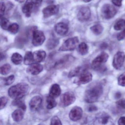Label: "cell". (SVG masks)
Here are the masks:
<instances>
[{"label": "cell", "instance_id": "cell-29", "mask_svg": "<svg viewBox=\"0 0 125 125\" xmlns=\"http://www.w3.org/2000/svg\"><path fill=\"white\" fill-rule=\"evenodd\" d=\"M12 105L16 106L22 110L23 111H25L26 110V106L25 104L21 99H14L12 103Z\"/></svg>", "mask_w": 125, "mask_h": 125}, {"label": "cell", "instance_id": "cell-19", "mask_svg": "<svg viewBox=\"0 0 125 125\" xmlns=\"http://www.w3.org/2000/svg\"><path fill=\"white\" fill-rule=\"evenodd\" d=\"M61 92L60 85L57 84H54L50 88L49 95L54 98H57L60 95Z\"/></svg>", "mask_w": 125, "mask_h": 125}, {"label": "cell", "instance_id": "cell-26", "mask_svg": "<svg viewBox=\"0 0 125 125\" xmlns=\"http://www.w3.org/2000/svg\"><path fill=\"white\" fill-rule=\"evenodd\" d=\"M78 51L81 55H84L87 54L88 52V46L84 42L81 43L79 45Z\"/></svg>", "mask_w": 125, "mask_h": 125}, {"label": "cell", "instance_id": "cell-45", "mask_svg": "<svg viewBox=\"0 0 125 125\" xmlns=\"http://www.w3.org/2000/svg\"><path fill=\"white\" fill-rule=\"evenodd\" d=\"M15 0L20 3H23L25 0Z\"/></svg>", "mask_w": 125, "mask_h": 125}, {"label": "cell", "instance_id": "cell-11", "mask_svg": "<svg viewBox=\"0 0 125 125\" xmlns=\"http://www.w3.org/2000/svg\"><path fill=\"white\" fill-rule=\"evenodd\" d=\"M59 7L56 5H51L46 7L43 9V13L44 17L49 18L53 15H55L58 13Z\"/></svg>", "mask_w": 125, "mask_h": 125}, {"label": "cell", "instance_id": "cell-12", "mask_svg": "<svg viewBox=\"0 0 125 125\" xmlns=\"http://www.w3.org/2000/svg\"><path fill=\"white\" fill-rule=\"evenodd\" d=\"M83 113V112L82 108L76 106L73 107L70 111L69 114V118L73 121H77L82 118Z\"/></svg>", "mask_w": 125, "mask_h": 125}, {"label": "cell", "instance_id": "cell-46", "mask_svg": "<svg viewBox=\"0 0 125 125\" xmlns=\"http://www.w3.org/2000/svg\"><path fill=\"white\" fill-rule=\"evenodd\" d=\"M82 0L85 2L87 3L90 2L92 0Z\"/></svg>", "mask_w": 125, "mask_h": 125}, {"label": "cell", "instance_id": "cell-13", "mask_svg": "<svg viewBox=\"0 0 125 125\" xmlns=\"http://www.w3.org/2000/svg\"><path fill=\"white\" fill-rule=\"evenodd\" d=\"M91 11L88 7H83L79 11L77 14V19L81 22L86 21L90 19Z\"/></svg>", "mask_w": 125, "mask_h": 125}, {"label": "cell", "instance_id": "cell-15", "mask_svg": "<svg viewBox=\"0 0 125 125\" xmlns=\"http://www.w3.org/2000/svg\"><path fill=\"white\" fill-rule=\"evenodd\" d=\"M43 66L38 63H33L30 65L27 69L28 73L33 75H36L40 73L43 70Z\"/></svg>", "mask_w": 125, "mask_h": 125}, {"label": "cell", "instance_id": "cell-10", "mask_svg": "<svg viewBox=\"0 0 125 125\" xmlns=\"http://www.w3.org/2000/svg\"><path fill=\"white\" fill-rule=\"evenodd\" d=\"M92 74L88 72L85 71L78 76V78L74 80V83L79 85L87 84L92 80Z\"/></svg>", "mask_w": 125, "mask_h": 125}, {"label": "cell", "instance_id": "cell-41", "mask_svg": "<svg viewBox=\"0 0 125 125\" xmlns=\"http://www.w3.org/2000/svg\"><path fill=\"white\" fill-rule=\"evenodd\" d=\"M113 3L117 6H121L122 5V0H112Z\"/></svg>", "mask_w": 125, "mask_h": 125}, {"label": "cell", "instance_id": "cell-31", "mask_svg": "<svg viewBox=\"0 0 125 125\" xmlns=\"http://www.w3.org/2000/svg\"><path fill=\"white\" fill-rule=\"evenodd\" d=\"M11 66L10 64L6 63L0 67V73L3 75H7L10 71Z\"/></svg>", "mask_w": 125, "mask_h": 125}, {"label": "cell", "instance_id": "cell-6", "mask_svg": "<svg viewBox=\"0 0 125 125\" xmlns=\"http://www.w3.org/2000/svg\"><path fill=\"white\" fill-rule=\"evenodd\" d=\"M108 58V54L104 52H102L93 61L91 64L92 68L94 70H99L103 64L107 62Z\"/></svg>", "mask_w": 125, "mask_h": 125}, {"label": "cell", "instance_id": "cell-22", "mask_svg": "<svg viewBox=\"0 0 125 125\" xmlns=\"http://www.w3.org/2000/svg\"><path fill=\"white\" fill-rule=\"evenodd\" d=\"M21 110L18 109L13 112L11 115L14 121L17 122H20L23 119L24 114Z\"/></svg>", "mask_w": 125, "mask_h": 125}, {"label": "cell", "instance_id": "cell-40", "mask_svg": "<svg viewBox=\"0 0 125 125\" xmlns=\"http://www.w3.org/2000/svg\"><path fill=\"white\" fill-rule=\"evenodd\" d=\"M6 6L4 2H1L0 3V16L1 17H3L5 11Z\"/></svg>", "mask_w": 125, "mask_h": 125}, {"label": "cell", "instance_id": "cell-37", "mask_svg": "<svg viewBox=\"0 0 125 125\" xmlns=\"http://www.w3.org/2000/svg\"><path fill=\"white\" fill-rule=\"evenodd\" d=\"M8 102V99L5 96H2L0 98V110L4 108L6 106Z\"/></svg>", "mask_w": 125, "mask_h": 125}, {"label": "cell", "instance_id": "cell-39", "mask_svg": "<svg viewBox=\"0 0 125 125\" xmlns=\"http://www.w3.org/2000/svg\"><path fill=\"white\" fill-rule=\"evenodd\" d=\"M125 38V28L120 32L117 36V39L118 41H120Z\"/></svg>", "mask_w": 125, "mask_h": 125}, {"label": "cell", "instance_id": "cell-43", "mask_svg": "<svg viewBox=\"0 0 125 125\" xmlns=\"http://www.w3.org/2000/svg\"><path fill=\"white\" fill-rule=\"evenodd\" d=\"M97 109H98V108L96 107L95 106H90L88 107V110L89 112H92L96 111Z\"/></svg>", "mask_w": 125, "mask_h": 125}, {"label": "cell", "instance_id": "cell-20", "mask_svg": "<svg viewBox=\"0 0 125 125\" xmlns=\"http://www.w3.org/2000/svg\"><path fill=\"white\" fill-rule=\"evenodd\" d=\"M85 71H86V69L84 66H77L70 72L68 77L69 78H72L74 77L78 76Z\"/></svg>", "mask_w": 125, "mask_h": 125}, {"label": "cell", "instance_id": "cell-5", "mask_svg": "<svg viewBox=\"0 0 125 125\" xmlns=\"http://www.w3.org/2000/svg\"><path fill=\"white\" fill-rule=\"evenodd\" d=\"M76 100L74 94L71 91H68L63 94L61 96L60 104L62 107H67L72 104Z\"/></svg>", "mask_w": 125, "mask_h": 125}, {"label": "cell", "instance_id": "cell-3", "mask_svg": "<svg viewBox=\"0 0 125 125\" xmlns=\"http://www.w3.org/2000/svg\"><path fill=\"white\" fill-rule=\"evenodd\" d=\"M79 43V40L77 37L69 38L63 43L59 50L62 52L73 51L75 49Z\"/></svg>", "mask_w": 125, "mask_h": 125}, {"label": "cell", "instance_id": "cell-2", "mask_svg": "<svg viewBox=\"0 0 125 125\" xmlns=\"http://www.w3.org/2000/svg\"><path fill=\"white\" fill-rule=\"evenodd\" d=\"M29 91V85L27 83H21L10 87L8 90V95L13 99H21L27 94Z\"/></svg>", "mask_w": 125, "mask_h": 125}, {"label": "cell", "instance_id": "cell-32", "mask_svg": "<svg viewBox=\"0 0 125 125\" xmlns=\"http://www.w3.org/2000/svg\"><path fill=\"white\" fill-rule=\"evenodd\" d=\"M19 29V26L16 23H13L10 25L8 30L12 34H15L18 32Z\"/></svg>", "mask_w": 125, "mask_h": 125}, {"label": "cell", "instance_id": "cell-21", "mask_svg": "<svg viewBox=\"0 0 125 125\" xmlns=\"http://www.w3.org/2000/svg\"><path fill=\"white\" fill-rule=\"evenodd\" d=\"M110 119V117L106 113H101L96 118V122L99 124H106Z\"/></svg>", "mask_w": 125, "mask_h": 125}, {"label": "cell", "instance_id": "cell-7", "mask_svg": "<svg viewBox=\"0 0 125 125\" xmlns=\"http://www.w3.org/2000/svg\"><path fill=\"white\" fill-rule=\"evenodd\" d=\"M117 12L116 9L110 4L104 5L101 9L102 16L106 19H110L113 18Z\"/></svg>", "mask_w": 125, "mask_h": 125}, {"label": "cell", "instance_id": "cell-1", "mask_svg": "<svg viewBox=\"0 0 125 125\" xmlns=\"http://www.w3.org/2000/svg\"><path fill=\"white\" fill-rule=\"evenodd\" d=\"M103 93V87L101 84H93L85 91L84 99L87 103H94L98 99Z\"/></svg>", "mask_w": 125, "mask_h": 125}, {"label": "cell", "instance_id": "cell-18", "mask_svg": "<svg viewBox=\"0 0 125 125\" xmlns=\"http://www.w3.org/2000/svg\"><path fill=\"white\" fill-rule=\"evenodd\" d=\"M35 62L40 63L45 60L46 56V52L43 50H38L33 53Z\"/></svg>", "mask_w": 125, "mask_h": 125}, {"label": "cell", "instance_id": "cell-35", "mask_svg": "<svg viewBox=\"0 0 125 125\" xmlns=\"http://www.w3.org/2000/svg\"><path fill=\"white\" fill-rule=\"evenodd\" d=\"M118 85L123 87H125V72L120 75L118 79Z\"/></svg>", "mask_w": 125, "mask_h": 125}, {"label": "cell", "instance_id": "cell-44", "mask_svg": "<svg viewBox=\"0 0 125 125\" xmlns=\"http://www.w3.org/2000/svg\"><path fill=\"white\" fill-rule=\"evenodd\" d=\"M121 96V94L120 92H117L115 94V97L116 98H119Z\"/></svg>", "mask_w": 125, "mask_h": 125}, {"label": "cell", "instance_id": "cell-16", "mask_svg": "<svg viewBox=\"0 0 125 125\" xmlns=\"http://www.w3.org/2000/svg\"><path fill=\"white\" fill-rule=\"evenodd\" d=\"M42 103V99L39 96L33 97L29 103L30 109L32 111H36L39 109Z\"/></svg>", "mask_w": 125, "mask_h": 125}, {"label": "cell", "instance_id": "cell-25", "mask_svg": "<svg viewBox=\"0 0 125 125\" xmlns=\"http://www.w3.org/2000/svg\"><path fill=\"white\" fill-rule=\"evenodd\" d=\"M47 108L48 109H51L55 107L57 105V103L55 98L48 96L47 98Z\"/></svg>", "mask_w": 125, "mask_h": 125}, {"label": "cell", "instance_id": "cell-27", "mask_svg": "<svg viewBox=\"0 0 125 125\" xmlns=\"http://www.w3.org/2000/svg\"><path fill=\"white\" fill-rule=\"evenodd\" d=\"M91 30L95 35H98L103 32L104 28L101 24L95 25L91 27Z\"/></svg>", "mask_w": 125, "mask_h": 125}, {"label": "cell", "instance_id": "cell-9", "mask_svg": "<svg viewBox=\"0 0 125 125\" xmlns=\"http://www.w3.org/2000/svg\"><path fill=\"white\" fill-rule=\"evenodd\" d=\"M45 40V36L42 31L37 30L33 31L32 43L33 46H39L43 44Z\"/></svg>", "mask_w": 125, "mask_h": 125}, {"label": "cell", "instance_id": "cell-30", "mask_svg": "<svg viewBox=\"0 0 125 125\" xmlns=\"http://www.w3.org/2000/svg\"><path fill=\"white\" fill-rule=\"evenodd\" d=\"M125 27V20L121 19L115 23L114 25V28L115 30L120 31L123 29Z\"/></svg>", "mask_w": 125, "mask_h": 125}, {"label": "cell", "instance_id": "cell-33", "mask_svg": "<svg viewBox=\"0 0 125 125\" xmlns=\"http://www.w3.org/2000/svg\"><path fill=\"white\" fill-rule=\"evenodd\" d=\"M9 21L3 17H1L0 19V26L4 30H8L9 27L10 26Z\"/></svg>", "mask_w": 125, "mask_h": 125}, {"label": "cell", "instance_id": "cell-14", "mask_svg": "<svg viewBox=\"0 0 125 125\" xmlns=\"http://www.w3.org/2000/svg\"><path fill=\"white\" fill-rule=\"evenodd\" d=\"M35 6H36L34 1L32 0H27L22 7V12L27 17H30L32 12Z\"/></svg>", "mask_w": 125, "mask_h": 125}, {"label": "cell", "instance_id": "cell-4", "mask_svg": "<svg viewBox=\"0 0 125 125\" xmlns=\"http://www.w3.org/2000/svg\"><path fill=\"white\" fill-rule=\"evenodd\" d=\"M74 61V58L71 55H66L57 61L54 66L55 69H62L69 66Z\"/></svg>", "mask_w": 125, "mask_h": 125}, {"label": "cell", "instance_id": "cell-17", "mask_svg": "<svg viewBox=\"0 0 125 125\" xmlns=\"http://www.w3.org/2000/svg\"><path fill=\"white\" fill-rule=\"evenodd\" d=\"M54 28L56 32L61 36L65 35L68 32V26L63 22H59L56 24Z\"/></svg>", "mask_w": 125, "mask_h": 125}, {"label": "cell", "instance_id": "cell-28", "mask_svg": "<svg viewBox=\"0 0 125 125\" xmlns=\"http://www.w3.org/2000/svg\"><path fill=\"white\" fill-rule=\"evenodd\" d=\"M59 43V41L58 39L55 38L50 39L47 43V48L49 50L52 49L56 47Z\"/></svg>", "mask_w": 125, "mask_h": 125}, {"label": "cell", "instance_id": "cell-42", "mask_svg": "<svg viewBox=\"0 0 125 125\" xmlns=\"http://www.w3.org/2000/svg\"><path fill=\"white\" fill-rule=\"evenodd\" d=\"M118 124L120 125H125V117L120 118L118 120Z\"/></svg>", "mask_w": 125, "mask_h": 125}, {"label": "cell", "instance_id": "cell-38", "mask_svg": "<svg viewBox=\"0 0 125 125\" xmlns=\"http://www.w3.org/2000/svg\"><path fill=\"white\" fill-rule=\"evenodd\" d=\"M117 106L119 108L122 109H125V99H120L116 102Z\"/></svg>", "mask_w": 125, "mask_h": 125}, {"label": "cell", "instance_id": "cell-23", "mask_svg": "<svg viewBox=\"0 0 125 125\" xmlns=\"http://www.w3.org/2000/svg\"><path fill=\"white\" fill-rule=\"evenodd\" d=\"M24 63L26 65H30L34 63L33 53L31 51L26 52L24 57Z\"/></svg>", "mask_w": 125, "mask_h": 125}, {"label": "cell", "instance_id": "cell-34", "mask_svg": "<svg viewBox=\"0 0 125 125\" xmlns=\"http://www.w3.org/2000/svg\"><path fill=\"white\" fill-rule=\"evenodd\" d=\"M5 85H9L12 84L15 80V76L14 75H11L5 79H4Z\"/></svg>", "mask_w": 125, "mask_h": 125}, {"label": "cell", "instance_id": "cell-8", "mask_svg": "<svg viewBox=\"0 0 125 125\" xmlns=\"http://www.w3.org/2000/svg\"><path fill=\"white\" fill-rule=\"evenodd\" d=\"M125 59V53L123 52H118L113 58V66L114 68L117 70L120 69L123 65Z\"/></svg>", "mask_w": 125, "mask_h": 125}, {"label": "cell", "instance_id": "cell-24", "mask_svg": "<svg viewBox=\"0 0 125 125\" xmlns=\"http://www.w3.org/2000/svg\"><path fill=\"white\" fill-rule=\"evenodd\" d=\"M11 61L15 65L21 64L23 61V57L20 54L18 53H14L11 57Z\"/></svg>", "mask_w": 125, "mask_h": 125}, {"label": "cell", "instance_id": "cell-36", "mask_svg": "<svg viewBox=\"0 0 125 125\" xmlns=\"http://www.w3.org/2000/svg\"><path fill=\"white\" fill-rule=\"evenodd\" d=\"M51 125H62L61 121L57 116H54L52 118L51 120Z\"/></svg>", "mask_w": 125, "mask_h": 125}]
</instances>
